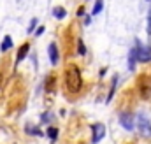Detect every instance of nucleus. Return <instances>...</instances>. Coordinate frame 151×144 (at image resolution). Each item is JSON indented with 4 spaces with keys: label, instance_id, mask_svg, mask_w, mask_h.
Listing matches in <instances>:
<instances>
[{
    "label": "nucleus",
    "instance_id": "obj_1",
    "mask_svg": "<svg viewBox=\"0 0 151 144\" xmlns=\"http://www.w3.org/2000/svg\"><path fill=\"white\" fill-rule=\"evenodd\" d=\"M65 84H67V90L70 93H77L81 90V84H83V79H81V71L79 67L76 65H69L67 72H65Z\"/></svg>",
    "mask_w": 151,
    "mask_h": 144
},
{
    "label": "nucleus",
    "instance_id": "obj_2",
    "mask_svg": "<svg viewBox=\"0 0 151 144\" xmlns=\"http://www.w3.org/2000/svg\"><path fill=\"white\" fill-rule=\"evenodd\" d=\"M137 128H139V132H141L142 135L151 137V121H150L148 116L139 114V118H137Z\"/></svg>",
    "mask_w": 151,
    "mask_h": 144
},
{
    "label": "nucleus",
    "instance_id": "obj_3",
    "mask_svg": "<svg viewBox=\"0 0 151 144\" xmlns=\"http://www.w3.org/2000/svg\"><path fill=\"white\" fill-rule=\"evenodd\" d=\"M119 123L123 125L125 130H134V128H135L132 112H119Z\"/></svg>",
    "mask_w": 151,
    "mask_h": 144
},
{
    "label": "nucleus",
    "instance_id": "obj_4",
    "mask_svg": "<svg viewBox=\"0 0 151 144\" xmlns=\"http://www.w3.org/2000/svg\"><path fill=\"white\" fill-rule=\"evenodd\" d=\"M91 132H93V144L100 143L102 139H104V135H106V127L102 125V123H95V125H91Z\"/></svg>",
    "mask_w": 151,
    "mask_h": 144
},
{
    "label": "nucleus",
    "instance_id": "obj_5",
    "mask_svg": "<svg viewBox=\"0 0 151 144\" xmlns=\"http://www.w3.org/2000/svg\"><path fill=\"white\" fill-rule=\"evenodd\" d=\"M139 46V62H151V46H141L139 40H135Z\"/></svg>",
    "mask_w": 151,
    "mask_h": 144
},
{
    "label": "nucleus",
    "instance_id": "obj_6",
    "mask_svg": "<svg viewBox=\"0 0 151 144\" xmlns=\"http://www.w3.org/2000/svg\"><path fill=\"white\" fill-rule=\"evenodd\" d=\"M139 60V46H137V42H135V46L130 49V53H128V69L130 71H134L135 69V62Z\"/></svg>",
    "mask_w": 151,
    "mask_h": 144
},
{
    "label": "nucleus",
    "instance_id": "obj_7",
    "mask_svg": "<svg viewBox=\"0 0 151 144\" xmlns=\"http://www.w3.org/2000/svg\"><path fill=\"white\" fill-rule=\"evenodd\" d=\"M47 51H49V60H51V63L56 65V63H58V49H56V44L51 42L49 48H47Z\"/></svg>",
    "mask_w": 151,
    "mask_h": 144
},
{
    "label": "nucleus",
    "instance_id": "obj_8",
    "mask_svg": "<svg viewBox=\"0 0 151 144\" xmlns=\"http://www.w3.org/2000/svg\"><path fill=\"white\" fill-rule=\"evenodd\" d=\"M28 51H30V44H23V46L19 48V51H18V56H16V63H19L21 60H25V56L28 55Z\"/></svg>",
    "mask_w": 151,
    "mask_h": 144
},
{
    "label": "nucleus",
    "instance_id": "obj_9",
    "mask_svg": "<svg viewBox=\"0 0 151 144\" xmlns=\"http://www.w3.org/2000/svg\"><path fill=\"white\" fill-rule=\"evenodd\" d=\"M12 48V39H11V35H5L4 37V40H2V44H0V51H9Z\"/></svg>",
    "mask_w": 151,
    "mask_h": 144
},
{
    "label": "nucleus",
    "instance_id": "obj_10",
    "mask_svg": "<svg viewBox=\"0 0 151 144\" xmlns=\"http://www.w3.org/2000/svg\"><path fill=\"white\" fill-rule=\"evenodd\" d=\"M65 14H67V11H65L63 7H55V9H53V16H55L56 19H62V18H65Z\"/></svg>",
    "mask_w": 151,
    "mask_h": 144
},
{
    "label": "nucleus",
    "instance_id": "obj_11",
    "mask_svg": "<svg viewBox=\"0 0 151 144\" xmlns=\"http://www.w3.org/2000/svg\"><path fill=\"white\" fill-rule=\"evenodd\" d=\"M102 7H104V2L102 0H97L95 2V5H93V16H97V14H100V11H102Z\"/></svg>",
    "mask_w": 151,
    "mask_h": 144
},
{
    "label": "nucleus",
    "instance_id": "obj_12",
    "mask_svg": "<svg viewBox=\"0 0 151 144\" xmlns=\"http://www.w3.org/2000/svg\"><path fill=\"white\" fill-rule=\"evenodd\" d=\"M116 83H118V76L113 77V84H111V91H109V97H107V102H111L114 97V90H116Z\"/></svg>",
    "mask_w": 151,
    "mask_h": 144
},
{
    "label": "nucleus",
    "instance_id": "obj_13",
    "mask_svg": "<svg viewBox=\"0 0 151 144\" xmlns=\"http://www.w3.org/2000/svg\"><path fill=\"white\" fill-rule=\"evenodd\" d=\"M47 135H49L51 141H56V137H58V130H56V128H49V130H47Z\"/></svg>",
    "mask_w": 151,
    "mask_h": 144
},
{
    "label": "nucleus",
    "instance_id": "obj_14",
    "mask_svg": "<svg viewBox=\"0 0 151 144\" xmlns=\"http://www.w3.org/2000/svg\"><path fill=\"white\" fill-rule=\"evenodd\" d=\"M77 53L79 55H86V48H84L83 40H77Z\"/></svg>",
    "mask_w": 151,
    "mask_h": 144
},
{
    "label": "nucleus",
    "instance_id": "obj_15",
    "mask_svg": "<svg viewBox=\"0 0 151 144\" xmlns=\"http://www.w3.org/2000/svg\"><path fill=\"white\" fill-rule=\"evenodd\" d=\"M35 25H37V19H35V18H34V19H32V21H30V27H28V28H27V30H28V32H34V28H35Z\"/></svg>",
    "mask_w": 151,
    "mask_h": 144
},
{
    "label": "nucleus",
    "instance_id": "obj_16",
    "mask_svg": "<svg viewBox=\"0 0 151 144\" xmlns=\"http://www.w3.org/2000/svg\"><path fill=\"white\" fill-rule=\"evenodd\" d=\"M42 121H53V116L49 112H46V114H42Z\"/></svg>",
    "mask_w": 151,
    "mask_h": 144
},
{
    "label": "nucleus",
    "instance_id": "obj_17",
    "mask_svg": "<svg viewBox=\"0 0 151 144\" xmlns=\"http://www.w3.org/2000/svg\"><path fill=\"white\" fill-rule=\"evenodd\" d=\"M148 34L151 35V9H150V12H148Z\"/></svg>",
    "mask_w": 151,
    "mask_h": 144
},
{
    "label": "nucleus",
    "instance_id": "obj_18",
    "mask_svg": "<svg viewBox=\"0 0 151 144\" xmlns=\"http://www.w3.org/2000/svg\"><path fill=\"white\" fill-rule=\"evenodd\" d=\"M42 32H44V27H39V30H37V35H40Z\"/></svg>",
    "mask_w": 151,
    "mask_h": 144
}]
</instances>
